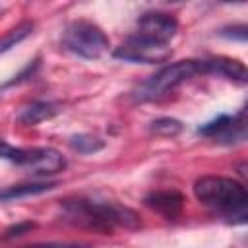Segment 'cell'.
I'll list each match as a JSON object with an SVG mask.
<instances>
[{"label":"cell","instance_id":"1","mask_svg":"<svg viewBox=\"0 0 248 248\" xmlns=\"http://www.w3.org/2000/svg\"><path fill=\"white\" fill-rule=\"evenodd\" d=\"M60 215L64 221L76 227L97 231L103 234H110L116 229L138 231L141 227V219L134 209L114 202H99L85 198L66 200L60 207Z\"/></svg>","mask_w":248,"mask_h":248},{"label":"cell","instance_id":"2","mask_svg":"<svg viewBox=\"0 0 248 248\" xmlns=\"http://www.w3.org/2000/svg\"><path fill=\"white\" fill-rule=\"evenodd\" d=\"M194 196L200 203L205 207L225 213L229 217H242L246 215V202L248 194L242 182L219 176V174H207L194 182Z\"/></svg>","mask_w":248,"mask_h":248},{"label":"cell","instance_id":"3","mask_svg":"<svg viewBox=\"0 0 248 248\" xmlns=\"http://www.w3.org/2000/svg\"><path fill=\"white\" fill-rule=\"evenodd\" d=\"M203 74H209L207 60H180L161 68L159 72L149 76L145 81H141L134 89V97L138 101H153L176 89L180 83Z\"/></svg>","mask_w":248,"mask_h":248},{"label":"cell","instance_id":"4","mask_svg":"<svg viewBox=\"0 0 248 248\" xmlns=\"http://www.w3.org/2000/svg\"><path fill=\"white\" fill-rule=\"evenodd\" d=\"M62 46L81 58L95 60L107 52L108 37L97 23L89 19H76L66 25L62 33Z\"/></svg>","mask_w":248,"mask_h":248},{"label":"cell","instance_id":"5","mask_svg":"<svg viewBox=\"0 0 248 248\" xmlns=\"http://www.w3.org/2000/svg\"><path fill=\"white\" fill-rule=\"evenodd\" d=\"M0 159H6L14 165H19L27 169L35 176H46L56 174L66 169V159L62 153L50 147H35V149H23V147H12L6 141H0Z\"/></svg>","mask_w":248,"mask_h":248},{"label":"cell","instance_id":"6","mask_svg":"<svg viewBox=\"0 0 248 248\" xmlns=\"http://www.w3.org/2000/svg\"><path fill=\"white\" fill-rule=\"evenodd\" d=\"M114 58L138 64H159L172 56V48L165 43H157L140 35H130L120 46L114 48Z\"/></svg>","mask_w":248,"mask_h":248},{"label":"cell","instance_id":"7","mask_svg":"<svg viewBox=\"0 0 248 248\" xmlns=\"http://www.w3.org/2000/svg\"><path fill=\"white\" fill-rule=\"evenodd\" d=\"M198 134L211 138L219 143H240L246 138V118H244V110H240L238 114L231 116V114H221L219 118L207 122L205 126H202L198 130Z\"/></svg>","mask_w":248,"mask_h":248},{"label":"cell","instance_id":"8","mask_svg":"<svg viewBox=\"0 0 248 248\" xmlns=\"http://www.w3.org/2000/svg\"><path fill=\"white\" fill-rule=\"evenodd\" d=\"M176 31H178V21L170 14H165V12H145L138 19L136 35L169 45V41L176 35Z\"/></svg>","mask_w":248,"mask_h":248},{"label":"cell","instance_id":"9","mask_svg":"<svg viewBox=\"0 0 248 248\" xmlns=\"http://www.w3.org/2000/svg\"><path fill=\"white\" fill-rule=\"evenodd\" d=\"M143 203L149 209L157 211L159 215L167 219H174L180 215L184 207V196L178 190H155L143 198Z\"/></svg>","mask_w":248,"mask_h":248},{"label":"cell","instance_id":"10","mask_svg":"<svg viewBox=\"0 0 248 248\" xmlns=\"http://www.w3.org/2000/svg\"><path fill=\"white\" fill-rule=\"evenodd\" d=\"M60 112V107L56 103H50V101H35L31 105H27L21 112H19V122L25 124V126H35L43 120H48L52 118L54 114Z\"/></svg>","mask_w":248,"mask_h":248},{"label":"cell","instance_id":"11","mask_svg":"<svg viewBox=\"0 0 248 248\" xmlns=\"http://www.w3.org/2000/svg\"><path fill=\"white\" fill-rule=\"evenodd\" d=\"M207 64H209V74L223 76V78L236 79V81H244L246 79V68L238 60H231V58H209Z\"/></svg>","mask_w":248,"mask_h":248},{"label":"cell","instance_id":"12","mask_svg":"<svg viewBox=\"0 0 248 248\" xmlns=\"http://www.w3.org/2000/svg\"><path fill=\"white\" fill-rule=\"evenodd\" d=\"M56 184L54 182H29V184H17V186H10L6 190H0V200H17V198H25V196H33V194H43L52 190Z\"/></svg>","mask_w":248,"mask_h":248},{"label":"cell","instance_id":"13","mask_svg":"<svg viewBox=\"0 0 248 248\" xmlns=\"http://www.w3.org/2000/svg\"><path fill=\"white\" fill-rule=\"evenodd\" d=\"M33 31V21H21L19 25H16L14 29H10L2 39H0V54L8 52L10 48H14L16 45H19L25 37H29Z\"/></svg>","mask_w":248,"mask_h":248},{"label":"cell","instance_id":"14","mask_svg":"<svg viewBox=\"0 0 248 248\" xmlns=\"http://www.w3.org/2000/svg\"><path fill=\"white\" fill-rule=\"evenodd\" d=\"M70 147L78 153H95L99 149L105 147V141L97 136H89V134H76L70 138Z\"/></svg>","mask_w":248,"mask_h":248},{"label":"cell","instance_id":"15","mask_svg":"<svg viewBox=\"0 0 248 248\" xmlns=\"http://www.w3.org/2000/svg\"><path fill=\"white\" fill-rule=\"evenodd\" d=\"M149 130L157 136H165V138H172V136H178L182 132V122L176 120V118H157L149 124Z\"/></svg>","mask_w":248,"mask_h":248},{"label":"cell","instance_id":"16","mask_svg":"<svg viewBox=\"0 0 248 248\" xmlns=\"http://www.w3.org/2000/svg\"><path fill=\"white\" fill-rule=\"evenodd\" d=\"M21 248H89L85 244H76V242H45V244H29Z\"/></svg>","mask_w":248,"mask_h":248},{"label":"cell","instance_id":"17","mask_svg":"<svg viewBox=\"0 0 248 248\" xmlns=\"http://www.w3.org/2000/svg\"><path fill=\"white\" fill-rule=\"evenodd\" d=\"M35 227V223H21V225H16V227H10L8 231H6V238H12V236H17V234H23L25 231H29V229H33Z\"/></svg>","mask_w":248,"mask_h":248}]
</instances>
